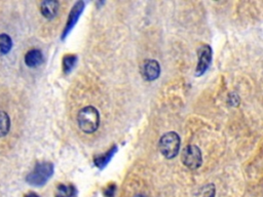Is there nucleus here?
<instances>
[{
    "label": "nucleus",
    "instance_id": "nucleus-1",
    "mask_svg": "<svg viewBox=\"0 0 263 197\" xmlns=\"http://www.w3.org/2000/svg\"><path fill=\"white\" fill-rule=\"evenodd\" d=\"M77 122L79 128L85 133L95 132L100 124L99 111L92 106L82 108L77 114Z\"/></svg>",
    "mask_w": 263,
    "mask_h": 197
},
{
    "label": "nucleus",
    "instance_id": "nucleus-2",
    "mask_svg": "<svg viewBox=\"0 0 263 197\" xmlns=\"http://www.w3.org/2000/svg\"><path fill=\"white\" fill-rule=\"evenodd\" d=\"M180 136L175 131L164 133L158 143L160 153L167 159L176 157L180 151Z\"/></svg>",
    "mask_w": 263,
    "mask_h": 197
},
{
    "label": "nucleus",
    "instance_id": "nucleus-3",
    "mask_svg": "<svg viewBox=\"0 0 263 197\" xmlns=\"http://www.w3.org/2000/svg\"><path fill=\"white\" fill-rule=\"evenodd\" d=\"M53 173V165L50 162H40L27 175V182L32 186H42Z\"/></svg>",
    "mask_w": 263,
    "mask_h": 197
},
{
    "label": "nucleus",
    "instance_id": "nucleus-4",
    "mask_svg": "<svg viewBox=\"0 0 263 197\" xmlns=\"http://www.w3.org/2000/svg\"><path fill=\"white\" fill-rule=\"evenodd\" d=\"M181 159L183 164L190 169H196L202 163L201 152L199 148L194 145H188L183 149Z\"/></svg>",
    "mask_w": 263,
    "mask_h": 197
},
{
    "label": "nucleus",
    "instance_id": "nucleus-5",
    "mask_svg": "<svg viewBox=\"0 0 263 197\" xmlns=\"http://www.w3.org/2000/svg\"><path fill=\"white\" fill-rule=\"evenodd\" d=\"M212 61V48L210 45H202L198 48V63L196 66V76L202 75L209 68Z\"/></svg>",
    "mask_w": 263,
    "mask_h": 197
},
{
    "label": "nucleus",
    "instance_id": "nucleus-6",
    "mask_svg": "<svg viewBox=\"0 0 263 197\" xmlns=\"http://www.w3.org/2000/svg\"><path fill=\"white\" fill-rule=\"evenodd\" d=\"M141 74L146 81H153L160 74L159 63L155 60H145L141 65Z\"/></svg>",
    "mask_w": 263,
    "mask_h": 197
},
{
    "label": "nucleus",
    "instance_id": "nucleus-7",
    "mask_svg": "<svg viewBox=\"0 0 263 197\" xmlns=\"http://www.w3.org/2000/svg\"><path fill=\"white\" fill-rule=\"evenodd\" d=\"M83 8H84V2L83 1H77L74 6L72 7L70 13H69V17H68V22L66 24V27L63 31V35H62V39H64L68 34L69 32L72 30V28L75 26V24L77 23L81 12L83 11Z\"/></svg>",
    "mask_w": 263,
    "mask_h": 197
},
{
    "label": "nucleus",
    "instance_id": "nucleus-8",
    "mask_svg": "<svg viewBox=\"0 0 263 197\" xmlns=\"http://www.w3.org/2000/svg\"><path fill=\"white\" fill-rule=\"evenodd\" d=\"M59 10V2L58 1H43L40 4V11L45 18L51 19L53 18Z\"/></svg>",
    "mask_w": 263,
    "mask_h": 197
},
{
    "label": "nucleus",
    "instance_id": "nucleus-9",
    "mask_svg": "<svg viewBox=\"0 0 263 197\" xmlns=\"http://www.w3.org/2000/svg\"><path fill=\"white\" fill-rule=\"evenodd\" d=\"M42 62H43V54L37 48L29 50L25 55V63L30 68H35L39 66Z\"/></svg>",
    "mask_w": 263,
    "mask_h": 197
},
{
    "label": "nucleus",
    "instance_id": "nucleus-10",
    "mask_svg": "<svg viewBox=\"0 0 263 197\" xmlns=\"http://www.w3.org/2000/svg\"><path fill=\"white\" fill-rule=\"evenodd\" d=\"M116 150H117V147L113 146L109 151H107L104 154H101V155H98L97 157H95L93 163L96 164V166L99 167V168H104L109 163V161L111 160V158L115 154Z\"/></svg>",
    "mask_w": 263,
    "mask_h": 197
},
{
    "label": "nucleus",
    "instance_id": "nucleus-11",
    "mask_svg": "<svg viewBox=\"0 0 263 197\" xmlns=\"http://www.w3.org/2000/svg\"><path fill=\"white\" fill-rule=\"evenodd\" d=\"M75 193H76V190L73 185L60 184L57 187L55 197H74Z\"/></svg>",
    "mask_w": 263,
    "mask_h": 197
},
{
    "label": "nucleus",
    "instance_id": "nucleus-12",
    "mask_svg": "<svg viewBox=\"0 0 263 197\" xmlns=\"http://www.w3.org/2000/svg\"><path fill=\"white\" fill-rule=\"evenodd\" d=\"M10 128V119L4 111H0V137L6 135Z\"/></svg>",
    "mask_w": 263,
    "mask_h": 197
},
{
    "label": "nucleus",
    "instance_id": "nucleus-13",
    "mask_svg": "<svg viewBox=\"0 0 263 197\" xmlns=\"http://www.w3.org/2000/svg\"><path fill=\"white\" fill-rule=\"evenodd\" d=\"M77 61V56L74 54H67L63 58V70L65 74H68L72 71Z\"/></svg>",
    "mask_w": 263,
    "mask_h": 197
},
{
    "label": "nucleus",
    "instance_id": "nucleus-14",
    "mask_svg": "<svg viewBox=\"0 0 263 197\" xmlns=\"http://www.w3.org/2000/svg\"><path fill=\"white\" fill-rule=\"evenodd\" d=\"M12 46V41L10 37L6 34H0V53L6 54L9 52Z\"/></svg>",
    "mask_w": 263,
    "mask_h": 197
},
{
    "label": "nucleus",
    "instance_id": "nucleus-15",
    "mask_svg": "<svg viewBox=\"0 0 263 197\" xmlns=\"http://www.w3.org/2000/svg\"><path fill=\"white\" fill-rule=\"evenodd\" d=\"M114 192H115V186H114L113 184H111V185H109V186L106 188V190H105V195H106L107 197H113Z\"/></svg>",
    "mask_w": 263,
    "mask_h": 197
},
{
    "label": "nucleus",
    "instance_id": "nucleus-16",
    "mask_svg": "<svg viewBox=\"0 0 263 197\" xmlns=\"http://www.w3.org/2000/svg\"><path fill=\"white\" fill-rule=\"evenodd\" d=\"M25 197H39L36 193H34V192H30V193H28Z\"/></svg>",
    "mask_w": 263,
    "mask_h": 197
},
{
    "label": "nucleus",
    "instance_id": "nucleus-17",
    "mask_svg": "<svg viewBox=\"0 0 263 197\" xmlns=\"http://www.w3.org/2000/svg\"><path fill=\"white\" fill-rule=\"evenodd\" d=\"M134 197H146L145 195H142V194H139V195H136V196H134Z\"/></svg>",
    "mask_w": 263,
    "mask_h": 197
}]
</instances>
